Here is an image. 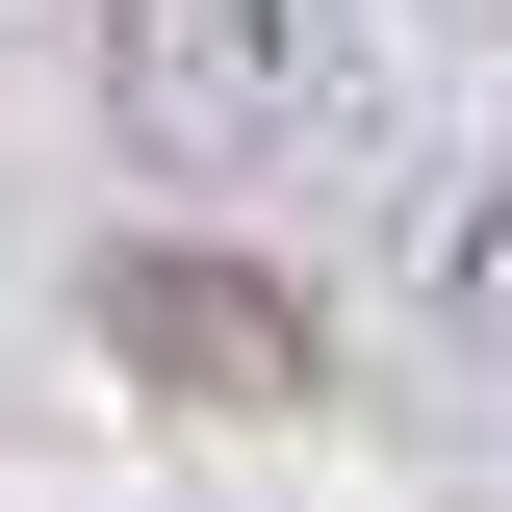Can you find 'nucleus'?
<instances>
[{
  "instance_id": "f257e3e1",
  "label": "nucleus",
  "mask_w": 512,
  "mask_h": 512,
  "mask_svg": "<svg viewBox=\"0 0 512 512\" xmlns=\"http://www.w3.org/2000/svg\"><path fill=\"white\" fill-rule=\"evenodd\" d=\"M103 359L180 410V436H282L333 384V308L308 282H256V256H205V231H154V256H103Z\"/></svg>"
},
{
  "instance_id": "f03ea898",
  "label": "nucleus",
  "mask_w": 512,
  "mask_h": 512,
  "mask_svg": "<svg viewBox=\"0 0 512 512\" xmlns=\"http://www.w3.org/2000/svg\"><path fill=\"white\" fill-rule=\"evenodd\" d=\"M103 128L154 180H256L308 128V0H103Z\"/></svg>"
},
{
  "instance_id": "7ed1b4c3",
  "label": "nucleus",
  "mask_w": 512,
  "mask_h": 512,
  "mask_svg": "<svg viewBox=\"0 0 512 512\" xmlns=\"http://www.w3.org/2000/svg\"><path fill=\"white\" fill-rule=\"evenodd\" d=\"M436 308H461V359H487V384H512V180H487V205H461V256H436Z\"/></svg>"
}]
</instances>
